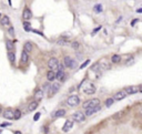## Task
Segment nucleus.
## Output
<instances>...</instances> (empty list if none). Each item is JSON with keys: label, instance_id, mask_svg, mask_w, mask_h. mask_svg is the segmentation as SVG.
Segmentation results:
<instances>
[{"label": "nucleus", "instance_id": "nucleus-27", "mask_svg": "<svg viewBox=\"0 0 142 134\" xmlns=\"http://www.w3.org/2000/svg\"><path fill=\"white\" fill-rule=\"evenodd\" d=\"M7 48H8V50L9 51H11V50H13V48H14V44H13V41H10V40H8L7 41Z\"/></svg>", "mask_w": 142, "mask_h": 134}, {"label": "nucleus", "instance_id": "nucleus-22", "mask_svg": "<svg viewBox=\"0 0 142 134\" xmlns=\"http://www.w3.org/2000/svg\"><path fill=\"white\" fill-rule=\"evenodd\" d=\"M27 61H28V52L22 51V53H21V62L27 63Z\"/></svg>", "mask_w": 142, "mask_h": 134}, {"label": "nucleus", "instance_id": "nucleus-38", "mask_svg": "<svg viewBox=\"0 0 142 134\" xmlns=\"http://www.w3.org/2000/svg\"><path fill=\"white\" fill-rule=\"evenodd\" d=\"M49 87H50V84H48V83L43 84V89H42V90H48V89H49Z\"/></svg>", "mask_w": 142, "mask_h": 134}, {"label": "nucleus", "instance_id": "nucleus-28", "mask_svg": "<svg viewBox=\"0 0 142 134\" xmlns=\"http://www.w3.org/2000/svg\"><path fill=\"white\" fill-rule=\"evenodd\" d=\"M21 118V112L19 110H16V111H13V120H18V119Z\"/></svg>", "mask_w": 142, "mask_h": 134}, {"label": "nucleus", "instance_id": "nucleus-13", "mask_svg": "<svg viewBox=\"0 0 142 134\" xmlns=\"http://www.w3.org/2000/svg\"><path fill=\"white\" fill-rule=\"evenodd\" d=\"M22 17L25 20H30L32 18V13H31V10L28 8H26L25 10H23V13H22Z\"/></svg>", "mask_w": 142, "mask_h": 134}, {"label": "nucleus", "instance_id": "nucleus-42", "mask_svg": "<svg viewBox=\"0 0 142 134\" xmlns=\"http://www.w3.org/2000/svg\"><path fill=\"white\" fill-rule=\"evenodd\" d=\"M0 113H2V110H1V108H0Z\"/></svg>", "mask_w": 142, "mask_h": 134}, {"label": "nucleus", "instance_id": "nucleus-30", "mask_svg": "<svg viewBox=\"0 0 142 134\" xmlns=\"http://www.w3.org/2000/svg\"><path fill=\"white\" fill-rule=\"evenodd\" d=\"M93 10H94L96 12H101L102 11V5H100V4H98V5H96L94 6V8H93Z\"/></svg>", "mask_w": 142, "mask_h": 134}, {"label": "nucleus", "instance_id": "nucleus-33", "mask_svg": "<svg viewBox=\"0 0 142 134\" xmlns=\"http://www.w3.org/2000/svg\"><path fill=\"white\" fill-rule=\"evenodd\" d=\"M89 63H90V60H86V61H84V62L82 63V64L80 65V69H84V68H86L87 65L89 64Z\"/></svg>", "mask_w": 142, "mask_h": 134}, {"label": "nucleus", "instance_id": "nucleus-18", "mask_svg": "<svg viewBox=\"0 0 142 134\" xmlns=\"http://www.w3.org/2000/svg\"><path fill=\"white\" fill-rule=\"evenodd\" d=\"M66 114V111L65 110H58L57 112H54V113L52 114V118H61V116H63V115Z\"/></svg>", "mask_w": 142, "mask_h": 134}, {"label": "nucleus", "instance_id": "nucleus-24", "mask_svg": "<svg viewBox=\"0 0 142 134\" xmlns=\"http://www.w3.org/2000/svg\"><path fill=\"white\" fill-rule=\"evenodd\" d=\"M8 58H9V60H10L11 63H14V61H16V56H14V53L12 52V51L8 52Z\"/></svg>", "mask_w": 142, "mask_h": 134}, {"label": "nucleus", "instance_id": "nucleus-16", "mask_svg": "<svg viewBox=\"0 0 142 134\" xmlns=\"http://www.w3.org/2000/svg\"><path fill=\"white\" fill-rule=\"evenodd\" d=\"M0 23H1L2 26H9V24H10L9 17H7V16H1V18H0Z\"/></svg>", "mask_w": 142, "mask_h": 134}, {"label": "nucleus", "instance_id": "nucleus-10", "mask_svg": "<svg viewBox=\"0 0 142 134\" xmlns=\"http://www.w3.org/2000/svg\"><path fill=\"white\" fill-rule=\"evenodd\" d=\"M60 89V84L59 83H53L52 85H50L49 87V95H53V94H56L57 92L59 91Z\"/></svg>", "mask_w": 142, "mask_h": 134}, {"label": "nucleus", "instance_id": "nucleus-4", "mask_svg": "<svg viewBox=\"0 0 142 134\" xmlns=\"http://www.w3.org/2000/svg\"><path fill=\"white\" fill-rule=\"evenodd\" d=\"M83 92L86 94H89V95H91V94H93L96 92V87L93 83H88L86 85V87L83 88Z\"/></svg>", "mask_w": 142, "mask_h": 134}, {"label": "nucleus", "instance_id": "nucleus-41", "mask_svg": "<svg viewBox=\"0 0 142 134\" xmlns=\"http://www.w3.org/2000/svg\"><path fill=\"white\" fill-rule=\"evenodd\" d=\"M8 1H9V5H10V6L12 5V4H11V0H8Z\"/></svg>", "mask_w": 142, "mask_h": 134}, {"label": "nucleus", "instance_id": "nucleus-43", "mask_svg": "<svg viewBox=\"0 0 142 134\" xmlns=\"http://www.w3.org/2000/svg\"><path fill=\"white\" fill-rule=\"evenodd\" d=\"M1 133H2V131H1V130H0V134H1Z\"/></svg>", "mask_w": 142, "mask_h": 134}, {"label": "nucleus", "instance_id": "nucleus-40", "mask_svg": "<svg viewBox=\"0 0 142 134\" xmlns=\"http://www.w3.org/2000/svg\"><path fill=\"white\" fill-rule=\"evenodd\" d=\"M7 125H10V122H8V123H4V124H1V126H7Z\"/></svg>", "mask_w": 142, "mask_h": 134}, {"label": "nucleus", "instance_id": "nucleus-15", "mask_svg": "<svg viewBox=\"0 0 142 134\" xmlns=\"http://www.w3.org/2000/svg\"><path fill=\"white\" fill-rule=\"evenodd\" d=\"M42 97H43V90L42 89H39L35 92V100L36 101H40L42 100Z\"/></svg>", "mask_w": 142, "mask_h": 134}, {"label": "nucleus", "instance_id": "nucleus-6", "mask_svg": "<svg viewBox=\"0 0 142 134\" xmlns=\"http://www.w3.org/2000/svg\"><path fill=\"white\" fill-rule=\"evenodd\" d=\"M84 119H86V115L82 112H75V113L72 115V120L75 121V122H83Z\"/></svg>", "mask_w": 142, "mask_h": 134}, {"label": "nucleus", "instance_id": "nucleus-3", "mask_svg": "<svg viewBox=\"0 0 142 134\" xmlns=\"http://www.w3.org/2000/svg\"><path fill=\"white\" fill-rule=\"evenodd\" d=\"M124 92L127 94H135L138 92H141V87L138 85V87H127L124 89Z\"/></svg>", "mask_w": 142, "mask_h": 134}, {"label": "nucleus", "instance_id": "nucleus-2", "mask_svg": "<svg viewBox=\"0 0 142 134\" xmlns=\"http://www.w3.org/2000/svg\"><path fill=\"white\" fill-rule=\"evenodd\" d=\"M98 104H100V100L99 99H97V97H93V99L91 100H89V101H86L82 104L83 106V109H88V108H92V106H96V105H98Z\"/></svg>", "mask_w": 142, "mask_h": 134}, {"label": "nucleus", "instance_id": "nucleus-5", "mask_svg": "<svg viewBox=\"0 0 142 134\" xmlns=\"http://www.w3.org/2000/svg\"><path fill=\"white\" fill-rule=\"evenodd\" d=\"M63 62H65V66H68V68H71V69L75 68V65H77L75 61L72 60L70 57H65V59H63Z\"/></svg>", "mask_w": 142, "mask_h": 134}, {"label": "nucleus", "instance_id": "nucleus-17", "mask_svg": "<svg viewBox=\"0 0 142 134\" xmlns=\"http://www.w3.org/2000/svg\"><path fill=\"white\" fill-rule=\"evenodd\" d=\"M47 79L48 81H53L56 79V73L53 72V70H50V71L47 72Z\"/></svg>", "mask_w": 142, "mask_h": 134}, {"label": "nucleus", "instance_id": "nucleus-23", "mask_svg": "<svg viewBox=\"0 0 142 134\" xmlns=\"http://www.w3.org/2000/svg\"><path fill=\"white\" fill-rule=\"evenodd\" d=\"M99 65H101L103 69H110V64L105 61V59H102L101 61H100V63H99Z\"/></svg>", "mask_w": 142, "mask_h": 134}, {"label": "nucleus", "instance_id": "nucleus-19", "mask_svg": "<svg viewBox=\"0 0 142 134\" xmlns=\"http://www.w3.org/2000/svg\"><path fill=\"white\" fill-rule=\"evenodd\" d=\"M111 62L112 63H120L121 62V56H119V54H113L112 58H111Z\"/></svg>", "mask_w": 142, "mask_h": 134}, {"label": "nucleus", "instance_id": "nucleus-34", "mask_svg": "<svg viewBox=\"0 0 142 134\" xmlns=\"http://www.w3.org/2000/svg\"><path fill=\"white\" fill-rule=\"evenodd\" d=\"M8 33L10 36H14V29L12 28V27H10V28H9V30H8Z\"/></svg>", "mask_w": 142, "mask_h": 134}, {"label": "nucleus", "instance_id": "nucleus-25", "mask_svg": "<svg viewBox=\"0 0 142 134\" xmlns=\"http://www.w3.org/2000/svg\"><path fill=\"white\" fill-rule=\"evenodd\" d=\"M31 24H30V22L28 20H26L25 22H23V29L26 30V31H31Z\"/></svg>", "mask_w": 142, "mask_h": 134}, {"label": "nucleus", "instance_id": "nucleus-36", "mask_svg": "<svg viewBox=\"0 0 142 134\" xmlns=\"http://www.w3.org/2000/svg\"><path fill=\"white\" fill-rule=\"evenodd\" d=\"M100 29H101V26H100V27H98V28H96V29H94V30H93V31H92V36H94L96 33L98 32V31H99V30H100Z\"/></svg>", "mask_w": 142, "mask_h": 134}, {"label": "nucleus", "instance_id": "nucleus-35", "mask_svg": "<svg viewBox=\"0 0 142 134\" xmlns=\"http://www.w3.org/2000/svg\"><path fill=\"white\" fill-rule=\"evenodd\" d=\"M40 115H41L40 112L36 113V114H35V116H34V120H35V121H38V120H39V118H40Z\"/></svg>", "mask_w": 142, "mask_h": 134}, {"label": "nucleus", "instance_id": "nucleus-14", "mask_svg": "<svg viewBox=\"0 0 142 134\" xmlns=\"http://www.w3.org/2000/svg\"><path fill=\"white\" fill-rule=\"evenodd\" d=\"M38 105H39V104H38V101H36V100H35V101H32L31 103H29L28 108H27V111H28V112L35 111V110L38 108Z\"/></svg>", "mask_w": 142, "mask_h": 134}, {"label": "nucleus", "instance_id": "nucleus-20", "mask_svg": "<svg viewBox=\"0 0 142 134\" xmlns=\"http://www.w3.org/2000/svg\"><path fill=\"white\" fill-rule=\"evenodd\" d=\"M121 60H124V62H128V61H133V56L132 54H124L123 57H121Z\"/></svg>", "mask_w": 142, "mask_h": 134}, {"label": "nucleus", "instance_id": "nucleus-9", "mask_svg": "<svg viewBox=\"0 0 142 134\" xmlns=\"http://www.w3.org/2000/svg\"><path fill=\"white\" fill-rule=\"evenodd\" d=\"M127 95H128V94L124 92V90H122V91H119V92H117L116 94H114V96L112 97V99L116 100V101H121V100L124 99Z\"/></svg>", "mask_w": 142, "mask_h": 134}, {"label": "nucleus", "instance_id": "nucleus-26", "mask_svg": "<svg viewBox=\"0 0 142 134\" xmlns=\"http://www.w3.org/2000/svg\"><path fill=\"white\" fill-rule=\"evenodd\" d=\"M63 77H65V72H63V70H58V72H57V74H56V79L62 80Z\"/></svg>", "mask_w": 142, "mask_h": 134}, {"label": "nucleus", "instance_id": "nucleus-12", "mask_svg": "<svg viewBox=\"0 0 142 134\" xmlns=\"http://www.w3.org/2000/svg\"><path fill=\"white\" fill-rule=\"evenodd\" d=\"M5 119H8V120H13V111L10 109H7L6 111L2 113Z\"/></svg>", "mask_w": 142, "mask_h": 134}, {"label": "nucleus", "instance_id": "nucleus-29", "mask_svg": "<svg viewBox=\"0 0 142 134\" xmlns=\"http://www.w3.org/2000/svg\"><path fill=\"white\" fill-rule=\"evenodd\" d=\"M113 101H114V100L112 99V97L107 99V100H105V106H107V108H110V106L113 104Z\"/></svg>", "mask_w": 142, "mask_h": 134}, {"label": "nucleus", "instance_id": "nucleus-1", "mask_svg": "<svg viewBox=\"0 0 142 134\" xmlns=\"http://www.w3.org/2000/svg\"><path fill=\"white\" fill-rule=\"evenodd\" d=\"M79 103H80V99L78 95H70L67 99V104L70 106V108H74V106H77Z\"/></svg>", "mask_w": 142, "mask_h": 134}, {"label": "nucleus", "instance_id": "nucleus-32", "mask_svg": "<svg viewBox=\"0 0 142 134\" xmlns=\"http://www.w3.org/2000/svg\"><path fill=\"white\" fill-rule=\"evenodd\" d=\"M67 43H68V41L66 40V39H59L58 40V44H60V45H65Z\"/></svg>", "mask_w": 142, "mask_h": 134}, {"label": "nucleus", "instance_id": "nucleus-21", "mask_svg": "<svg viewBox=\"0 0 142 134\" xmlns=\"http://www.w3.org/2000/svg\"><path fill=\"white\" fill-rule=\"evenodd\" d=\"M25 51L26 52H30V51H32V43L31 42H29V41H27L26 43H25Z\"/></svg>", "mask_w": 142, "mask_h": 134}, {"label": "nucleus", "instance_id": "nucleus-11", "mask_svg": "<svg viewBox=\"0 0 142 134\" xmlns=\"http://www.w3.org/2000/svg\"><path fill=\"white\" fill-rule=\"evenodd\" d=\"M72 126H73V121L72 120H67L65 122V125L62 126V131L63 132H68V131H70L72 129Z\"/></svg>", "mask_w": 142, "mask_h": 134}, {"label": "nucleus", "instance_id": "nucleus-8", "mask_svg": "<svg viewBox=\"0 0 142 134\" xmlns=\"http://www.w3.org/2000/svg\"><path fill=\"white\" fill-rule=\"evenodd\" d=\"M58 65H59V61L57 58H51V59L48 61V66H49L51 70H56L58 68Z\"/></svg>", "mask_w": 142, "mask_h": 134}, {"label": "nucleus", "instance_id": "nucleus-39", "mask_svg": "<svg viewBox=\"0 0 142 134\" xmlns=\"http://www.w3.org/2000/svg\"><path fill=\"white\" fill-rule=\"evenodd\" d=\"M32 31H34L35 33H38V35H40V36H43V33H41L40 31H37V30H32Z\"/></svg>", "mask_w": 142, "mask_h": 134}, {"label": "nucleus", "instance_id": "nucleus-31", "mask_svg": "<svg viewBox=\"0 0 142 134\" xmlns=\"http://www.w3.org/2000/svg\"><path fill=\"white\" fill-rule=\"evenodd\" d=\"M71 47L74 49V50H78V49L80 48V44H79V42L78 41H73V42H71Z\"/></svg>", "mask_w": 142, "mask_h": 134}, {"label": "nucleus", "instance_id": "nucleus-44", "mask_svg": "<svg viewBox=\"0 0 142 134\" xmlns=\"http://www.w3.org/2000/svg\"><path fill=\"white\" fill-rule=\"evenodd\" d=\"M1 16H2V14H1V13H0V18H1Z\"/></svg>", "mask_w": 142, "mask_h": 134}, {"label": "nucleus", "instance_id": "nucleus-37", "mask_svg": "<svg viewBox=\"0 0 142 134\" xmlns=\"http://www.w3.org/2000/svg\"><path fill=\"white\" fill-rule=\"evenodd\" d=\"M137 22H139V19H134V20H132V21H131V26L133 27V26H134V24L137 23Z\"/></svg>", "mask_w": 142, "mask_h": 134}, {"label": "nucleus", "instance_id": "nucleus-7", "mask_svg": "<svg viewBox=\"0 0 142 134\" xmlns=\"http://www.w3.org/2000/svg\"><path fill=\"white\" fill-rule=\"evenodd\" d=\"M99 110H100V104L92 106V108H88V109H86V113H84V115H86V116H90V115H92L93 113L98 112Z\"/></svg>", "mask_w": 142, "mask_h": 134}]
</instances>
